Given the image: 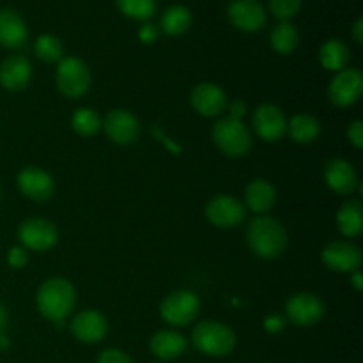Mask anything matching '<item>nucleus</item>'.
I'll return each mask as SVG.
<instances>
[{"mask_svg": "<svg viewBox=\"0 0 363 363\" xmlns=\"http://www.w3.org/2000/svg\"><path fill=\"white\" fill-rule=\"evenodd\" d=\"M77 303V293L73 284L62 277L45 280L35 294V305L39 314L52 323H62Z\"/></svg>", "mask_w": 363, "mask_h": 363, "instance_id": "nucleus-1", "label": "nucleus"}, {"mask_svg": "<svg viewBox=\"0 0 363 363\" xmlns=\"http://www.w3.org/2000/svg\"><path fill=\"white\" fill-rule=\"evenodd\" d=\"M248 248L261 259H277L287 248L286 227L272 216L259 215L247 227Z\"/></svg>", "mask_w": 363, "mask_h": 363, "instance_id": "nucleus-2", "label": "nucleus"}, {"mask_svg": "<svg viewBox=\"0 0 363 363\" xmlns=\"http://www.w3.org/2000/svg\"><path fill=\"white\" fill-rule=\"evenodd\" d=\"M191 342L208 357H227L236 347V333L218 321H202L191 332Z\"/></svg>", "mask_w": 363, "mask_h": 363, "instance_id": "nucleus-3", "label": "nucleus"}, {"mask_svg": "<svg viewBox=\"0 0 363 363\" xmlns=\"http://www.w3.org/2000/svg\"><path fill=\"white\" fill-rule=\"evenodd\" d=\"M213 142L223 155L241 158L252 149V135L247 124L234 117H222L213 126Z\"/></svg>", "mask_w": 363, "mask_h": 363, "instance_id": "nucleus-4", "label": "nucleus"}, {"mask_svg": "<svg viewBox=\"0 0 363 363\" xmlns=\"http://www.w3.org/2000/svg\"><path fill=\"white\" fill-rule=\"evenodd\" d=\"M57 87L66 98H80L91 89L92 74L87 62L78 57H64L57 67Z\"/></svg>", "mask_w": 363, "mask_h": 363, "instance_id": "nucleus-5", "label": "nucleus"}, {"mask_svg": "<svg viewBox=\"0 0 363 363\" xmlns=\"http://www.w3.org/2000/svg\"><path fill=\"white\" fill-rule=\"evenodd\" d=\"M201 300L195 293L186 289L174 291L160 305V315L172 326H188L197 319Z\"/></svg>", "mask_w": 363, "mask_h": 363, "instance_id": "nucleus-6", "label": "nucleus"}, {"mask_svg": "<svg viewBox=\"0 0 363 363\" xmlns=\"http://www.w3.org/2000/svg\"><path fill=\"white\" fill-rule=\"evenodd\" d=\"M18 240L25 250L46 252L57 245L59 230L55 223L46 218H28L18 227Z\"/></svg>", "mask_w": 363, "mask_h": 363, "instance_id": "nucleus-7", "label": "nucleus"}, {"mask_svg": "<svg viewBox=\"0 0 363 363\" xmlns=\"http://www.w3.org/2000/svg\"><path fill=\"white\" fill-rule=\"evenodd\" d=\"M363 92V74L357 67L337 71L328 87L330 101L340 108L353 106Z\"/></svg>", "mask_w": 363, "mask_h": 363, "instance_id": "nucleus-8", "label": "nucleus"}, {"mask_svg": "<svg viewBox=\"0 0 363 363\" xmlns=\"http://www.w3.org/2000/svg\"><path fill=\"white\" fill-rule=\"evenodd\" d=\"M325 301L314 293H298L287 300L286 315L296 326H314L325 318Z\"/></svg>", "mask_w": 363, "mask_h": 363, "instance_id": "nucleus-9", "label": "nucleus"}, {"mask_svg": "<svg viewBox=\"0 0 363 363\" xmlns=\"http://www.w3.org/2000/svg\"><path fill=\"white\" fill-rule=\"evenodd\" d=\"M206 218L220 229H230L247 218V208L233 195H215L206 204Z\"/></svg>", "mask_w": 363, "mask_h": 363, "instance_id": "nucleus-10", "label": "nucleus"}, {"mask_svg": "<svg viewBox=\"0 0 363 363\" xmlns=\"http://www.w3.org/2000/svg\"><path fill=\"white\" fill-rule=\"evenodd\" d=\"M252 126L259 138H262L264 142H277L287 133V119L284 116V110L272 103L259 105L254 110Z\"/></svg>", "mask_w": 363, "mask_h": 363, "instance_id": "nucleus-11", "label": "nucleus"}, {"mask_svg": "<svg viewBox=\"0 0 363 363\" xmlns=\"http://www.w3.org/2000/svg\"><path fill=\"white\" fill-rule=\"evenodd\" d=\"M101 128L112 142L119 145H130L140 137V123L131 112L124 108H113L106 113Z\"/></svg>", "mask_w": 363, "mask_h": 363, "instance_id": "nucleus-12", "label": "nucleus"}, {"mask_svg": "<svg viewBox=\"0 0 363 363\" xmlns=\"http://www.w3.org/2000/svg\"><path fill=\"white\" fill-rule=\"evenodd\" d=\"M323 264L337 273H353L362 266V250L351 241H332L321 252Z\"/></svg>", "mask_w": 363, "mask_h": 363, "instance_id": "nucleus-13", "label": "nucleus"}, {"mask_svg": "<svg viewBox=\"0 0 363 363\" xmlns=\"http://www.w3.org/2000/svg\"><path fill=\"white\" fill-rule=\"evenodd\" d=\"M190 103L195 112L204 117L222 116L229 105L225 91L213 82H202L195 85L190 94Z\"/></svg>", "mask_w": 363, "mask_h": 363, "instance_id": "nucleus-14", "label": "nucleus"}, {"mask_svg": "<svg viewBox=\"0 0 363 363\" xmlns=\"http://www.w3.org/2000/svg\"><path fill=\"white\" fill-rule=\"evenodd\" d=\"M16 183L21 194L30 199V201L45 202L55 191L53 177L45 169H39V167H25L23 170H20Z\"/></svg>", "mask_w": 363, "mask_h": 363, "instance_id": "nucleus-15", "label": "nucleus"}, {"mask_svg": "<svg viewBox=\"0 0 363 363\" xmlns=\"http://www.w3.org/2000/svg\"><path fill=\"white\" fill-rule=\"evenodd\" d=\"M227 14L230 23L243 32H257L266 23V9L259 0H233Z\"/></svg>", "mask_w": 363, "mask_h": 363, "instance_id": "nucleus-16", "label": "nucleus"}, {"mask_svg": "<svg viewBox=\"0 0 363 363\" xmlns=\"http://www.w3.org/2000/svg\"><path fill=\"white\" fill-rule=\"evenodd\" d=\"M71 333L77 340L84 344H96L99 340L105 339L106 332H108V321L105 315L98 311H82L77 314L71 321Z\"/></svg>", "mask_w": 363, "mask_h": 363, "instance_id": "nucleus-17", "label": "nucleus"}, {"mask_svg": "<svg viewBox=\"0 0 363 363\" xmlns=\"http://www.w3.org/2000/svg\"><path fill=\"white\" fill-rule=\"evenodd\" d=\"M325 181L332 191L339 195H353L360 186L358 174L347 160L332 158L325 165Z\"/></svg>", "mask_w": 363, "mask_h": 363, "instance_id": "nucleus-18", "label": "nucleus"}, {"mask_svg": "<svg viewBox=\"0 0 363 363\" xmlns=\"http://www.w3.org/2000/svg\"><path fill=\"white\" fill-rule=\"evenodd\" d=\"M32 80V66L27 57L11 55L0 66V84L7 91H23Z\"/></svg>", "mask_w": 363, "mask_h": 363, "instance_id": "nucleus-19", "label": "nucleus"}, {"mask_svg": "<svg viewBox=\"0 0 363 363\" xmlns=\"http://www.w3.org/2000/svg\"><path fill=\"white\" fill-rule=\"evenodd\" d=\"M27 23L20 13L13 9H0V45L4 48L18 50L27 43Z\"/></svg>", "mask_w": 363, "mask_h": 363, "instance_id": "nucleus-20", "label": "nucleus"}, {"mask_svg": "<svg viewBox=\"0 0 363 363\" xmlns=\"http://www.w3.org/2000/svg\"><path fill=\"white\" fill-rule=\"evenodd\" d=\"M186 339L176 330H160L149 342V350L160 360H176L186 351Z\"/></svg>", "mask_w": 363, "mask_h": 363, "instance_id": "nucleus-21", "label": "nucleus"}, {"mask_svg": "<svg viewBox=\"0 0 363 363\" xmlns=\"http://www.w3.org/2000/svg\"><path fill=\"white\" fill-rule=\"evenodd\" d=\"M245 202L250 211L266 215L277 202V190L268 179H254L245 188Z\"/></svg>", "mask_w": 363, "mask_h": 363, "instance_id": "nucleus-22", "label": "nucleus"}, {"mask_svg": "<svg viewBox=\"0 0 363 363\" xmlns=\"http://www.w3.org/2000/svg\"><path fill=\"white\" fill-rule=\"evenodd\" d=\"M337 225L342 236L357 238L363 230V206L357 199H350L337 213Z\"/></svg>", "mask_w": 363, "mask_h": 363, "instance_id": "nucleus-23", "label": "nucleus"}, {"mask_svg": "<svg viewBox=\"0 0 363 363\" xmlns=\"http://www.w3.org/2000/svg\"><path fill=\"white\" fill-rule=\"evenodd\" d=\"M350 59V48L340 39H328L319 50V60H321L323 67H326L328 71H335L337 73L340 69H346Z\"/></svg>", "mask_w": 363, "mask_h": 363, "instance_id": "nucleus-24", "label": "nucleus"}, {"mask_svg": "<svg viewBox=\"0 0 363 363\" xmlns=\"http://www.w3.org/2000/svg\"><path fill=\"white\" fill-rule=\"evenodd\" d=\"M287 131H289L291 138L298 144H312L321 133V124L314 116L298 113L287 123Z\"/></svg>", "mask_w": 363, "mask_h": 363, "instance_id": "nucleus-25", "label": "nucleus"}, {"mask_svg": "<svg viewBox=\"0 0 363 363\" xmlns=\"http://www.w3.org/2000/svg\"><path fill=\"white\" fill-rule=\"evenodd\" d=\"M269 41H272V48L277 53H280V55H289V53H293L298 48L300 34H298L296 27L293 23L282 21V23H279L272 30Z\"/></svg>", "mask_w": 363, "mask_h": 363, "instance_id": "nucleus-26", "label": "nucleus"}, {"mask_svg": "<svg viewBox=\"0 0 363 363\" xmlns=\"http://www.w3.org/2000/svg\"><path fill=\"white\" fill-rule=\"evenodd\" d=\"M191 11L184 6H170L162 16V28L167 35H181L190 28Z\"/></svg>", "mask_w": 363, "mask_h": 363, "instance_id": "nucleus-27", "label": "nucleus"}, {"mask_svg": "<svg viewBox=\"0 0 363 363\" xmlns=\"http://www.w3.org/2000/svg\"><path fill=\"white\" fill-rule=\"evenodd\" d=\"M101 124L103 119L92 108H78L71 119V126L80 137H92L101 130Z\"/></svg>", "mask_w": 363, "mask_h": 363, "instance_id": "nucleus-28", "label": "nucleus"}, {"mask_svg": "<svg viewBox=\"0 0 363 363\" xmlns=\"http://www.w3.org/2000/svg\"><path fill=\"white\" fill-rule=\"evenodd\" d=\"M35 55L43 60V62H60L64 59V46L59 38L52 34H43L35 39Z\"/></svg>", "mask_w": 363, "mask_h": 363, "instance_id": "nucleus-29", "label": "nucleus"}, {"mask_svg": "<svg viewBox=\"0 0 363 363\" xmlns=\"http://www.w3.org/2000/svg\"><path fill=\"white\" fill-rule=\"evenodd\" d=\"M117 9L133 20H149L156 13V0H116Z\"/></svg>", "mask_w": 363, "mask_h": 363, "instance_id": "nucleus-30", "label": "nucleus"}, {"mask_svg": "<svg viewBox=\"0 0 363 363\" xmlns=\"http://www.w3.org/2000/svg\"><path fill=\"white\" fill-rule=\"evenodd\" d=\"M301 0H269V9L273 16L279 20L287 21L300 11Z\"/></svg>", "mask_w": 363, "mask_h": 363, "instance_id": "nucleus-31", "label": "nucleus"}, {"mask_svg": "<svg viewBox=\"0 0 363 363\" xmlns=\"http://www.w3.org/2000/svg\"><path fill=\"white\" fill-rule=\"evenodd\" d=\"M98 363H133V360L121 350H105L99 353Z\"/></svg>", "mask_w": 363, "mask_h": 363, "instance_id": "nucleus-32", "label": "nucleus"}, {"mask_svg": "<svg viewBox=\"0 0 363 363\" xmlns=\"http://www.w3.org/2000/svg\"><path fill=\"white\" fill-rule=\"evenodd\" d=\"M7 262L13 268H23L28 262V252L23 247H13L7 254Z\"/></svg>", "mask_w": 363, "mask_h": 363, "instance_id": "nucleus-33", "label": "nucleus"}, {"mask_svg": "<svg viewBox=\"0 0 363 363\" xmlns=\"http://www.w3.org/2000/svg\"><path fill=\"white\" fill-rule=\"evenodd\" d=\"M347 138H350V142L357 149L363 147V123L360 119L353 121V123L347 126Z\"/></svg>", "mask_w": 363, "mask_h": 363, "instance_id": "nucleus-34", "label": "nucleus"}, {"mask_svg": "<svg viewBox=\"0 0 363 363\" xmlns=\"http://www.w3.org/2000/svg\"><path fill=\"white\" fill-rule=\"evenodd\" d=\"M264 328L269 333H280L286 328V318L280 314H272L264 319Z\"/></svg>", "mask_w": 363, "mask_h": 363, "instance_id": "nucleus-35", "label": "nucleus"}, {"mask_svg": "<svg viewBox=\"0 0 363 363\" xmlns=\"http://www.w3.org/2000/svg\"><path fill=\"white\" fill-rule=\"evenodd\" d=\"M158 28L155 27L152 23H145L142 25V28L138 30V38H140L142 43H145V45H151V43H155L156 39H158Z\"/></svg>", "mask_w": 363, "mask_h": 363, "instance_id": "nucleus-36", "label": "nucleus"}, {"mask_svg": "<svg viewBox=\"0 0 363 363\" xmlns=\"http://www.w3.org/2000/svg\"><path fill=\"white\" fill-rule=\"evenodd\" d=\"M227 106H229V110H230V117L243 121V116L247 113V105H245V101L236 99V101H233L230 105H227Z\"/></svg>", "mask_w": 363, "mask_h": 363, "instance_id": "nucleus-37", "label": "nucleus"}, {"mask_svg": "<svg viewBox=\"0 0 363 363\" xmlns=\"http://www.w3.org/2000/svg\"><path fill=\"white\" fill-rule=\"evenodd\" d=\"M353 38H354V41L358 43V45H362V43H363V18H358V20L354 21Z\"/></svg>", "mask_w": 363, "mask_h": 363, "instance_id": "nucleus-38", "label": "nucleus"}, {"mask_svg": "<svg viewBox=\"0 0 363 363\" xmlns=\"http://www.w3.org/2000/svg\"><path fill=\"white\" fill-rule=\"evenodd\" d=\"M7 323H9V315H7V308L4 307V303L0 301V337L4 335L7 328Z\"/></svg>", "mask_w": 363, "mask_h": 363, "instance_id": "nucleus-39", "label": "nucleus"}, {"mask_svg": "<svg viewBox=\"0 0 363 363\" xmlns=\"http://www.w3.org/2000/svg\"><path fill=\"white\" fill-rule=\"evenodd\" d=\"M351 286H353L357 291L363 289V275H362L360 269H357V272L351 273Z\"/></svg>", "mask_w": 363, "mask_h": 363, "instance_id": "nucleus-40", "label": "nucleus"}, {"mask_svg": "<svg viewBox=\"0 0 363 363\" xmlns=\"http://www.w3.org/2000/svg\"><path fill=\"white\" fill-rule=\"evenodd\" d=\"M0 195H2V194H0Z\"/></svg>", "mask_w": 363, "mask_h": 363, "instance_id": "nucleus-41", "label": "nucleus"}]
</instances>
